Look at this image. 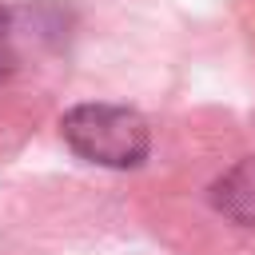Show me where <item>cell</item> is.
Wrapping results in <instances>:
<instances>
[{"mask_svg":"<svg viewBox=\"0 0 255 255\" xmlns=\"http://www.w3.org/2000/svg\"><path fill=\"white\" fill-rule=\"evenodd\" d=\"M60 135L80 159L100 167H135L151 147L143 116L120 104H76L64 112Z\"/></svg>","mask_w":255,"mask_h":255,"instance_id":"1","label":"cell"},{"mask_svg":"<svg viewBox=\"0 0 255 255\" xmlns=\"http://www.w3.org/2000/svg\"><path fill=\"white\" fill-rule=\"evenodd\" d=\"M12 68V24H8V12L0 8V80L8 76Z\"/></svg>","mask_w":255,"mask_h":255,"instance_id":"3","label":"cell"},{"mask_svg":"<svg viewBox=\"0 0 255 255\" xmlns=\"http://www.w3.org/2000/svg\"><path fill=\"white\" fill-rule=\"evenodd\" d=\"M211 199H215V207H219L231 223L255 227V155H247V159H239L235 167H227V171L215 179Z\"/></svg>","mask_w":255,"mask_h":255,"instance_id":"2","label":"cell"}]
</instances>
